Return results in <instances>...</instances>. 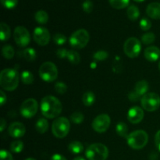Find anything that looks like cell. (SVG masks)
<instances>
[{"label":"cell","instance_id":"cell-3","mask_svg":"<svg viewBox=\"0 0 160 160\" xmlns=\"http://www.w3.org/2000/svg\"><path fill=\"white\" fill-rule=\"evenodd\" d=\"M128 145L134 150H140L147 145L148 135L143 130H138L129 134L127 138Z\"/></svg>","mask_w":160,"mask_h":160},{"label":"cell","instance_id":"cell-2","mask_svg":"<svg viewBox=\"0 0 160 160\" xmlns=\"http://www.w3.org/2000/svg\"><path fill=\"white\" fill-rule=\"evenodd\" d=\"M19 84V74L14 69L6 68L0 73V85L8 92L14 91Z\"/></svg>","mask_w":160,"mask_h":160},{"label":"cell","instance_id":"cell-5","mask_svg":"<svg viewBox=\"0 0 160 160\" xmlns=\"http://www.w3.org/2000/svg\"><path fill=\"white\" fill-rule=\"evenodd\" d=\"M70 121L66 117H58L52 124V132L57 138H63L70 132Z\"/></svg>","mask_w":160,"mask_h":160},{"label":"cell","instance_id":"cell-10","mask_svg":"<svg viewBox=\"0 0 160 160\" xmlns=\"http://www.w3.org/2000/svg\"><path fill=\"white\" fill-rule=\"evenodd\" d=\"M38 102L34 98H28L23 102L20 108V112L22 117L27 119L34 117L38 112Z\"/></svg>","mask_w":160,"mask_h":160},{"label":"cell","instance_id":"cell-34","mask_svg":"<svg viewBox=\"0 0 160 160\" xmlns=\"http://www.w3.org/2000/svg\"><path fill=\"white\" fill-rule=\"evenodd\" d=\"M3 7L8 9H14L18 4V0H0Z\"/></svg>","mask_w":160,"mask_h":160},{"label":"cell","instance_id":"cell-9","mask_svg":"<svg viewBox=\"0 0 160 160\" xmlns=\"http://www.w3.org/2000/svg\"><path fill=\"white\" fill-rule=\"evenodd\" d=\"M142 50V44L136 38H129L123 45V52L129 58H136L139 56Z\"/></svg>","mask_w":160,"mask_h":160},{"label":"cell","instance_id":"cell-37","mask_svg":"<svg viewBox=\"0 0 160 160\" xmlns=\"http://www.w3.org/2000/svg\"><path fill=\"white\" fill-rule=\"evenodd\" d=\"M109 54H108L107 52L103 51V50H99V51L96 52L95 53H94L93 57L94 59H96L98 61H103L106 59H107Z\"/></svg>","mask_w":160,"mask_h":160},{"label":"cell","instance_id":"cell-7","mask_svg":"<svg viewBox=\"0 0 160 160\" xmlns=\"http://www.w3.org/2000/svg\"><path fill=\"white\" fill-rule=\"evenodd\" d=\"M39 76L45 82H53L58 78L57 67L52 62H45L39 68Z\"/></svg>","mask_w":160,"mask_h":160},{"label":"cell","instance_id":"cell-26","mask_svg":"<svg viewBox=\"0 0 160 160\" xmlns=\"http://www.w3.org/2000/svg\"><path fill=\"white\" fill-rule=\"evenodd\" d=\"M67 58L72 64H74V65H78L81 62L80 54L75 50H69Z\"/></svg>","mask_w":160,"mask_h":160},{"label":"cell","instance_id":"cell-17","mask_svg":"<svg viewBox=\"0 0 160 160\" xmlns=\"http://www.w3.org/2000/svg\"><path fill=\"white\" fill-rule=\"evenodd\" d=\"M146 13L150 18L160 20V2H152L146 8Z\"/></svg>","mask_w":160,"mask_h":160},{"label":"cell","instance_id":"cell-48","mask_svg":"<svg viewBox=\"0 0 160 160\" xmlns=\"http://www.w3.org/2000/svg\"><path fill=\"white\" fill-rule=\"evenodd\" d=\"M134 2H142L145 1V0H134Z\"/></svg>","mask_w":160,"mask_h":160},{"label":"cell","instance_id":"cell-35","mask_svg":"<svg viewBox=\"0 0 160 160\" xmlns=\"http://www.w3.org/2000/svg\"><path fill=\"white\" fill-rule=\"evenodd\" d=\"M53 41H54V42L56 44V45H64V44L67 42V37H66L64 34H56L54 36H53Z\"/></svg>","mask_w":160,"mask_h":160},{"label":"cell","instance_id":"cell-24","mask_svg":"<svg viewBox=\"0 0 160 160\" xmlns=\"http://www.w3.org/2000/svg\"><path fill=\"white\" fill-rule=\"evenodd\" d=\"M36 22L40 24H45L48 21V15L45 10H38L34 15Z\"/></svg>","mask_w":160,"mask_h":160},{"label":"cell","instance_id":"cell-27","mask_svg":"<svg viewBox=\"0 0 160 160\" xmlns=\"http://www.w3.org/2000/svg\"><path fill=\"white\" fill-rule=\"evenodd\" d=\"M109 4L116 9H122L129 5L130 0H109Z\"/></svg>","mask_w":160,"mask_h":160},{"label":"cell","instance_id":"cell-33","mask_svg":"<svg viewBox=\"0 0 160 160\" xmlns=\"http://www.w3.org/2000/svg\"><path fill=\"white\" fill-rule=\"evenodd\" d=\"M84 115H83V113H81L80 112H74L70 116V120H71V121L73 123H76V124H80V123H82L84 121Z\"/></svg>","mask_w":160,"mask_h":160},{"label":"cell","instance_id":"cell-18","mask_svg":"<svg viewBox=\"0 0 160 160\" xmlns=\"http://www.w3.org/2000/svg\"><path fill=\"white\" fill-rule=\"evenodd\" d=\"M148 90V84L146 81L142 80V81H138L136 83L134 86V92L139 96H144L145 94H147V92Z\"/></svg>","mask_w":160,"mask_h":160},{"label":"cell","instance_id":"cell-23","mask_svg":"<svg viewBox=\"0 0 160 160\" xmlns=\"http://www.w3.org/2000/svg\"><path fill=\"white\" fill-rule=\"evenodd\" d=\"M82 102L85 106H92L95 102V95L92 92H87L83 95Z\"/></svg>","mask_w":160,"mask_h":160},{"label":"cell","instance_id":"cell-13","mask_svg":"<svg viewBox=\"0 0 160 160\" xmlns=\"http://www.w3.org/2000/svg\"><path fill=\"white\" fill-rule=\"evenodd\" d=\"M50 33L48 29L43 27H38L34 29V33H33V38L34 42L38 45L41 46H45L48 45L50 41Z\"/></svg>","mask_w":160,"mask_h":160},{"label":"cell","instance_id":"cell-44","mask_svg":"<svg viewBox=\"0 0 160 160\" xmlns=\"http://www.w3.org/2000/svg\"><path fill=\"white\" fill-rule=\"evenodd\" d=\"M0 95H1V98H0V104H1V106H2L6 102V95L3 91H0Z\"/></svg>","mask_w":160,"mask_h":160},{"label":"cell","instance_id":"cell-14","mask_svg":"<svg viewBox=\"0 0 160 160\" xmlns=\"http://www.w3.org/2000/svg\"><path fill=\"white\" fill-rule=\"evenodd\" d=\"M144 111L139 106H134L131 108L128 112V120L133 124L139 123L144 118Z\"/></svg>","mask_w":160,"mask_h":160},{"label":"cell","instance_id":"cell-45","mask_svg":"<svg viewBox=\"0 0 160 160\" xmlns=\"http://www.w3.org/2000/svg\"><path fill=\"white\" fill-rule=\"evenodd\" d=\"M50 160H67V159L60 154H54L52 156Z\"/></svg>","mask_w":160,"mask_h":160},{"label":"cell","instance_id":"cell-19","mask_svg":"<svg viewBox=\"0 0 160 160\" xmlns=\"http://www.w3.org/2000/svg\"><path fill=\"white\" fill-rule=\"evenodd\" d=\"M11 35V31L8 24L4 22L0 23V38L2 42L9 40Z\"/></svg>","mask_w":160,"mask_h":160},{"label":"cell","instance_id":"cell-38","mask_svg":"<svg viewBox=\"0 0 160 160\" xmlns=\"http://www.w3.org/2000/svg\"><path fill=\"white\" fill-rule=\"evenodd\" d=\"M140 28L143 31H148L152 28L151 21L147 18H142L140 21Z\"/></svg>","mask_w":160,"mask_h":160},{"label":"cell","instance_id":"cell-1","mask_svg":"<svg viewBox=\"0 0 160 160\" xmlns=\"http://www.w3.org/2000/svg\"><path fill=\"white\" fill-rule=\"evenodd\" d=\"M41 110L42 115L48 119H54L59 116L62 110V103L52 95L44 97L41 102Z\"/></svg>","mask_w":160,"mask_h":160},{"label":"cell","instance_id":"cell-6","mask_svg":"<svg viewBox=\"0 0 160 160\" xmlns=\"http://www.w3.org/2000/svg\"><path fill=\"white\" fill-rule=\"evenodd\" d=\"M89 33L85 29H79L74 31L70 38V45L75 49H81L88 45L89 42Z\"/></svg>","mask_w":160,"mask_h":160},{"label":"cell","instance_id":"cell-32","mask_svg":"<svg viewBox=\"0 0 160 160\" xmlns=\"http://www.w3.org/2000/svg\"><path fill=\"white\" fill-rule=\"evenodd\" d=\"M23 143L21 141H15L10 145V150L14 153H20L23 149Z\"/></svg>","mask_w":160,"mask_h":160},{"label":"cell","instance_id":"cell-16","mask_svg":"<svg viewBox=\"0 0 160 160\" xmlns=\"http://www.w3.org/2000/svg\"><path fill=\"white\" fill-rule=\"evenodd\" d=\"M144 56L147 60L151 62H154L159 59L160 49L156 46H149L145 48Z\"/></svg>","mask_w":160,"mask_h":160},{"label":"cell","instance_id":"cell-22","mask_svg":"<svg viewBox=\"0 0 160 160\" xmlns=\"http://www.w3.org/2000/svg\"><path fill=\"white\" fill-rule=\"evenodd\" d=\"M36 131L40 134H44L48 129V122L46 119L41 118L37 121L35 125Z\"/></svg>","mask_w":160,"mask_h":160},{"label":"cell","instance_id":"cell-50","mask_svg":"<svg viewBox=\"0 0 160 160\" xmlns=\"http://www.w3.org/2000/svg\"><path fill=\"white\" fill-rule=\"evenodd\" d=\"M159 70H160V62H159Z\"/></svg>","mask_w":160,"mask_h":160},{"label":"cell","instance_id":"cell-36","mask_svg":"<svg viewBox=\"0 0 160 160\" xmlns=\"http://www.w3.org/2000/svg\"><path fill=\"white\" fill-rule=\"evenodd\" d=\"M55 91L59 95H63L67 91V84L62 82H57L55 84Z\"/></svg>","mask_w":160,"mask_h":160},{"label":"cell","instance_id":"cell-20","mask_svg":"<svg viewBox=\"0 0 160 160\" xmlns=\"http://www.w3.org/2000/svg\"><path fill=\"white\" fill-rule=\"evenodd\" d=\"M127 15H128V18L132 21L138 20V18L140 16V11L139 9L134 5H131L127 9Z\"/></svg>","mask_w":160,"mask_h":160},{"label":"cell","instance_id":"cell-15","mask_svg":"<svg viewBox=\"0 0 160 160\" xmlns=\"http://www.w3.org/2000/svg\"><path fill=\"white\" fill-rule=\"evenodd\" d=\"M8 132L11 137L14 138H20L23 137L26 133V128L20 122H13L9 125Z\"/></svg>","mask_w":160,"mask_h":160},{"label":"cell","instance_id":"cell-49","mask_svg":"<svg viewBox=\"0 0 160 160\" xmlns=\"http://www.w3.org/2000/svg\"><path fill=\"white\" fill-rule=\"evenodd\" d=\"M25 160H36V159H33V158H28V159H26Z\"/></svg>","mask_w":160,"mask_h":160},{"label":"cell","instance_id":"cell-4","mask_svg":"<svg viewBox=\"0 0 160 160\" xmlns=\"http://www.w3.org/2000/svg\"><path fill=\"white\" fill-rule=\"evenodd\" d=\"M85 156L88 160H106L109 156V149L101 143H94L86 149Z\"/></svg>","mask_w":160,"mask_h":160},{"label":"cell","instance_id":"cell-47","mask_svg":"<svg viewBox=\"0 0 160 160\" xmlns=\"http://www.w3.org/2000/svg\"><path fill=\"white\" fill-rule=\"evenodd\" d=\"M73 160H85V159H84L83 157H81V156H77V157H75Z\"/></svg>","mask_w":160,"mask_h":160},{"label":"cell","instance_id":"cell-11","mask_svg":"<svg viewBox=\"0 0 160 160\" xmlns=\"http://www.w3.org/2000/svg\"><path fill=\"white\" fill-rule=\"evenodd\" d=\"M13 38L17 45L20 47L28 46L31 42V35L29 31L23 26H18L15 28Z\"/></svg>","mask_w":160,"mask_h":160},{"label":"cell","instance_id":"cell-39","mask_svg":"<svg viewBox=\"0 0 160 160\" xmlns=\"http://www.w3.org/2000/svg\"><path fill=\"white\" fill-rule=\"evenodd\" d=\"M93 3L91 0H85L82 4L83 10L87 13H90L92 10H93Z\"/></svg>","mask_w":160,"mask_h":160},{"label":"cell","instance_id":"cell-31","mask_svg":"<svg viewBox=\"0 0 160 160\" xmlns=\"http://www.w3.org/2000/svg\"><path fill=\"white\" fill-rule=\"evenodd\" d=\"M156 40V35L152 32H148L143 34L142 37V42L145 45H150L152 44Z\"/></svg>","mask_w":160,"mask_h":160},{"label":"cell","instance_id":"cell-46","mask_svg":"<svg viewBox=\"0 0 160 160\" xmlns=\"http://www.w3.org/2000/svg\"><path fill=\"white\" fill-rule=\"evenodd\" d=\"M6 126V121L5 120L4 118H1V120H0V130H1V131H4Z\"/></svg>","mask_w":160,"mask_h":160},{"label":"cell","instance_id":"cell-12","mask_svg":"<svg viewBox=\"0 0 160 160\" xmlns=\"http://www.w3.org/2000/svg\"><path fill=\"white\" fill-rule=\"evenodd\" d=\"M110 117L107 114H100L94 119L92 122V128L97 133H104L110 126Z\"/></svg>","mask_w":160,"mask_h":160},{"label":"cell","instance_id":"cell-41","mask_svg":"<svg viewBox=\"0 0 160 160\" xmlns=\"http://www.w3.org/2000/svg\"><path fill=\"white\" fill-rule=\"evenodd\" d=\"M67 53H68V51L66 48H59L56 52V56L59 59H64V58H67Z\"/></svg>","mask_w":160,"mask_h":160},{"label":"cell","instance_id":"cell-42","mask_svg":"<svg viewBox=\"0 0 160 160\" xmlns=\"http://www.w3.org/2000/svg\"><path fill=\"white\" fill-rule=\"evenodd\" d=\"M155 143H156V148L160 152V130L157 131L156 136H155Z\"/></svg>","mask_w":160,"mask_h":160},{"label":"cell","instance_id":"cell-8","mask_svg":"<svg viewBox=\"0 0 160 160\" xmlns=\"http://www.w3.org/2000/svg\"><path fill=\"white\" fill-rule=\"evenodd\" d=\"M141 105L145 110L148 112H154L160 106L159 95L154 92L145 94L141 98Z\"/></svg>","mask_w":160,"mask_h":160},{"label":"cell","instance_id":"cell-25","mask_svg":"<svg viewBox=\"0 0 160 160\" xmlns=\"http://www.w3.org/2000/svg\"><path fill=\"white\" fill-rule=\"evenodd\" d=\"M116 131H117V134L120 136L121 138H127L128 134V128L127 124L123 122H120L117 123V127H116Z\"/></svg>","mask_w":160,"mask_h":160},{"label":"cell","instance_id":"cell-43","mask_svg":"<svg viewBox=\"0 0 160 160\" xmlns=\"http://www.w3.org/2000/svg\"><path fill=\"white\" fill-rule=\"evenodd\" d=\"M128 98H129V99L131 100V101L136 102L137 100H138V98H140V96H139V95H138L137 94H136L135 92L133 91V92H130L129 93V95H128Z\"/></svg>","mask_w":160,"mask_h":160},{"label":"cell","instance_id":"cell-29","mask_svg":"<svg viewBox=\"0 0 160 160\" xmlns=\"http://www.w3.org/2000/svg\"><path fill=\"white\" fill-rule=\"evenodd\" d=\"M2 54L5 59H11L13 58L15 52H14L13 47L9 45H6L2 48Z\"/></svg>","mask_w":160,"mask_h":160},{"label":"cell","instance_id":"cell-28","mask_svg":"<svg viewBox=\"0 0 160 160\" xmlns=\"http://www.w3.org/2000/svg\"><path fill=\"white\" fill-rule=\"evenodd\" d=\"M23 56L27 61L33 62L37 58V52L33 48H28L23 52Z\"/></svg>","mask_w":160,"mask_h":160},{"label":"cell","instance_id":"cell-40","mask_svg":"<svg viewBox=\"0 0 160 160\" xmlns=\"http://www.w3.org/2000/svg\"><path fill=\"white\" fill-rule=\"evenodd\" d=\"M0 160H13V158L9 152L2 149L0 152Z\"/></svg>","mask_w":160,"mask_h":160},{"label":"cell","instance_id":"cell-30","mask_svg":"<svg viewBox=\"0 0 160 160\" xmlns=\"http://www.w3.org/2000/svg\"><path fill=\"white\" fill-rule=\"evenodd\" d=\"M20 78H21L22 82L24 84H31L34 82V75L31 72L28 71V70H26V71H23V73H21V76H20Z\"/></svg>","mask_w":160,"mask_h":160},{"label":"cell","instance_id":"cell-21","mask_svg":"<svg viewBox=\"0 0 160 160\" xmlns=\"http://www.w3.org/2000/svg\"><path fill=\"white\" fill-rule=\"evenodd\" d=\"M68 149L73 154H79V153L83 152L84 146H83L81 142H78V141H73V142H71L69 144Z\"/></svg>","mask_w":160,"mask_h":160}]
</instances>
